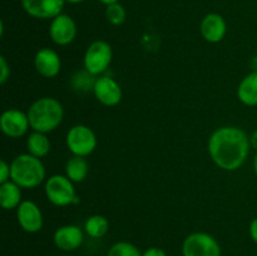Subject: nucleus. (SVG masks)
Masks as SVG:
<instances>
[{
	"instance_id": "nucleus-13",
	"label": "nucleus",
	"mask_w": 257,
	"mask_h": 256,
	"mask_svg": "<svg viewBox=\"0 0 257 256\" xmlns=\"http://www.w3.org/2000/svg\"><path fill=\"white\" fill-rule=\"evenodd\" d=\"M200 32L206 42L212 44L220 43L227 32L225 18L218 13H208L201 20Z\"/></svg>"
},
{
	"instance_id": "nucleus-1",
	"label": "nucleus",
	"mask_w": 257,
	"mask_h": 256,
	"mask_svg": "<svg viewBox=\"0 0 257 256\" xmlns=\"http://www.w3.org/2000/svg\"><path fill=\"white\" fill-rule=\"evenodd\" d=\"M250 136L240 127L225 125L213 131L207 150L212 162L223 171H236L250 153Z\"/></svg>"
},
{
	"instance_id": "nucleus-27",
	"label": "nucleus",
	"mask_w": 257,
	"mask_h": 256,
	"mask_svg": "<svg viewBox=\"0 0 257 256\" xmlns=\"http://www.w3.org/2000/svg\"><path fill=\"white\" fill-rule=\"evenodd\" d=\"M250 145L252 150H255L257 152V130L253 131L250 136Z\"/></svg>"
},
{
	"instance_id": "nucleus-6",
	"label": "nucleus",
	"mask_w": 257,
	"mask_h": 256,
	"mask_svg": "<svg viewBox=\"0 0 257 256\" xmlns=\"http://www.w3.org/2000/svg\"><path fill=\"white\" fill-rule=\"evenodd\" d=\"M65 143L73 156L87 157L94 152L98 141L92 128L84 124H75L68 131Z\"/></svg>"
},
{
	"instance_id": "nucleus-7",
	"label": "nucleus",
	"mask_w": 257,
	"mask_h": 256,
	"mask_svg": "<svg viewBox=\"0 0 257 256\" xmlns=\"http://www.w3.org/2000/svg\"><path fill=\"white\" fill-rule=\"evenodd\" d=\"M183 256H221V246L207 232H192L183 240Z\"/></svg>"
},
{
	"instance_id": "nucleus-28",
	"label": "nucleus",
	"mask_w": 257,
	"mask_h": 256,
	"mask_svg": "<svg viewBox=\"0 0 257 256\" xmlns=\"http://www.w3.org/2000/svg\"><path fill=\"white\" fill-rule=\"evenodd\" d=\"M98 2H100L102 4H104L107 7V5L114 4V3H119V0H98Z\"/></svg>"
},
{
	"instance_id": "nucleus-9",
	"label": "nucleus",
	"mask_w": 257,
	"mask_h": 256,
	"mask_svg": "<svg viewBox=\"0 0 257 256\" xmlns=\"http://www.w3.org/2000/svg\"><path fill=\"white\" fill-rule=\"evenodd\" d=\"M49 37L57 45H68L77 37V24L70 15L59 14L53 18L49 25Z\"/></svg>"
},
{
	"instance_id": "nucleus-14",
	"label": "nucleus",
	"mask_w": 257,
	"mask_h": 256,
	"mask_svg": "<svg viewBox=\"0 0 257 256\" xmlns=\"http://www.w3.org/2000/svg\"><path fill=\"white\" fill-rule=\"evenodd\" d=\"M54 245L62 251H74L84 241V232L77 225H64L57 228L53 235Z\"/></svg>"
},
{
	"instance_id": "nucleus-3",
	"label": "nucleus",
	"mask_w": 257,
	"mask_h": 256,
	"mask_svg": "<svg viewBox=\"0 0 257 256\" xmlns=\"http://www.w3.org/2000/svg\"><path fill=\"white\" fill-rule=\"evenodd\" d=\"M12 181L22 188H35L42 185L47 177V171L42 160L30 153L18 155L10 163Z\"/></svg>"
},
{
	"instance_id": "nucleus-29",
	"label": "nucleus",
	"mask_w": 257,
	"mask_h": 256,
	"mask_svg": "<svg viewBox=\"0 0 257 256\" xmlns=\"http://www.w3.org/2000/svg\"><path fill=\"white\" fill-rule=\"evenodd\" d=\"M253 172H255V175L257 177V152L255 155V158H253Z\"/></svg>"
},
{
	"instance_id": "nucleus-25",
	"label": "nucleus",
	"mask_w": 257,
	"mask_h": 256,
	"mask_svg": "<svg viewBox=\"0 0 257 256\" xmlns=\"http://www.w3.org/2000/svg\"><path fill=\"white\" fill-rule=\"evenodd\" d=\"M142 256H167V253L161 247H150L143 251Z\"/></svg>"
},
{
	"instance_id": "nucleus-5",
	"label": "nucleus",
	"mask_w": 257,
	"mask_h": 256,
	"mask_svg": "<svg viewBox=\"0 0 257 256\" xmlns=\"http://www.w3.org/2000/svg\"><path fill=\"white\" fill-rule=\"evenodd\" d=\"M113 59V50L109 43L94 40L88 45L83 58L85 72L92 75H100L109 68Z\"/></svg>"
},
{
	"instance_id": "nucleus-17",
	"label": "nucleus",
	"mask_w": 257,
	"mask_h": 256,
	"mask_svg": "<svg viewBox=\"0 0 257 256\" xmlns=\"http://www.w3.org/2000/svg\"><path fill=\"white\" fill-rule=\"evenodd\" d=\"M22 202V187L19 185L12 180L0 183V205L4 210H17Z\"/></svg>"
},
{
	"instance_id": "nucleus-19",
	"label": "nucleus",
	"mask_w": 257,
	"mask_h": 256,
	"mask_svg": "<svg viewBox=\"0 0 257 256\" xmlns=\"http://www.w3.org/2000/svg\"><path fill=\"white\" fill-rule=\"evenodd\" d=\"M28 153L38 158H43L50 152V140L47 133L33 131L27 138Z\"/></svg>"
},
{
	"instance_id": "nucleus-31",
	"label": "nucleus",
	"mask_w": 257,
	"mask_h": 256,
	"mask_svg": "<svg viewBox=\"0 0 257 256\" xmlns=\"http://www.w3.org/2000/svg\"><path fill=\"white\" fill-rule=\"evenodd\" d=\"M63 256H70V255H63Z\"/></svg>"
},
{
	"instance_id": "nucleus-24",
	"label": "nucleus",
	"mask_w": 257,
	"mask_h": 256,
	"mask_svg": "<svg viewBox=\"0 0 257 256\" xmlns=\"http://www.w3.org/2000/svg\"><path fill=\"white\" fill-rule=\"evenodd\" d=\"M12 180V170H10V163L5 160L0 161V183H4L7 181Z\"/></svg>"
},
{
	"instance_id": "nucleus-23",
	"label": "nucleus",
	"mask_w": 257,
	"mask_h": 256,
	"mask_svg": "<svg viewBox=\"0 0 257 256\" xmlns=\"http://www.w3.org/2000/svg\"><path fill=\"white\" fill-rule=\"evenodd\" d=\"M10 77V65L8 63L7 58L4 55L0 57V83L2 84H5L8 79Z\"/></svg>"
},
{
	"instance_id": "nucleus-11",
	"label": "nucleus",
	"mask_w": 257,
	"mask_h": 256,
	"mask_svg": "<svg viewBox=\"0 0 257 256\" xmlns=\"http://www.w3.org/2000/svg\"><path fill=\"white\" fill-rule=\"evenodd\" d=\"M20 3L29 17L40 20H52L62 14L65 0H20Z\"/></svg>"
},
{
	"instance_id": "nucleus-30",
	"label": "nucleus",
	"mask_w": 257,
	"mask_h": 256,
	"mask_svg": "<svg viewBox=\"0 0 257 256\" xmlns=\"http://www.w3.org/2000/svg\"><path fill=\"white\" fill-rule=\"evenodd\" d=\"M84 0H65V3H70V4H79V3H83Z\"/></svg>"
},
{
	"instance_id": "nucleus-20",
	"label": "nucleus",
	"mask_w": 257,
	"mask_h": 256,
	"mask_svg": "<svg viewBox=\"0 0 257 256\" xmlns=\"http://www.w3.org/2000/svg\"><path fill=\"white\" fill-rule=\"evenodd\" d=\"M109 230V221L102 215H92L85 220L84 231L92 238H102Z\"/></svg>"
},
{
	"instance_id": "nucleus-8",
	"label": "nucleus",
	"mask_w": 257,
	"mask_h": 256,
	"mask_svg": "<svg viewBox=\"0 0 257 256\" xmlns=\"http://www.w3.org/2000/svg\"><path fill=\"white\" fill-rule=\"evenodd\" d=\"M93 94L100 104L105 107H115L123 97V90L119 83L108 75H100L93 82Z\"/></svg>"
},
{
	"instance_id": "nucleus-10",
	"label": "nucleus",
	"mask_w": 257,
	"mask_h": 256,
	"mask_svg": "<svg viewBox=\"0 0 257 256\" xmlns=\"http://www.w3.org/2000/svg\"><path fill=\"white\" fill-rule=\"evenodd\" d=\"M0 128L7 137L20 138L27 135L28 130L30 128L29 118L27 113L22 112L20 109L10 108L3 112L0 117Z\"/></svg>"
},
{
	"instance_id": "nucleus-16",
	"label": "nucleus",
	"mask_w": 257,
	"mask_h": 256,
	"mask_svg": "<svg viewBox=\"0 0 257 256\" xmlns=\"http://www.w3.org/2000/svg\"><path fill=\"white\" fill-rule=\"evenodd\" d=\"M237 98L243 105L257 107V70L242 78L237 87Z\"/></svg>"
},
{
	"instance_id": "nucleus-4",
	"label": "nucleus",
	"mask_w": 257,
	"mask_h": 256,
	"mask_svg": "<svg viewBox=\"0 0 257 256\" xmlns=\"http://www.w3.org/2000/svg\"><path fill=\"white\" fill-rule=\"evenodd\" d=\"M44 192L48 201L58 207H65L79 202V197L75 192L74 182L64 175H53L47 178Z\"/></svg>"
},
{
	"instance_id": "nucleus-2",
	"label": "nucleus",
	"mask_w": 257,
	"mask_h": 256,
	"mask_svg": "<svg viewBox=\"0 0 257 256\" xmlns=\"http://www.w3.org/2000/svg\"><path fill=\"white\" fill-rule=\"evenodd\" d=\"M27 114L33 131L49 133L62 124L64 119V108L55 98L42 97L30 104Z\"/></svg>"
},
{
	"instance_id": "nucleus-12",
	"label": "nucleus",
	"mask_w": 257,
	"mask_h": 256,
	"mask_svg": "<svg viewBox=\"0 0 257 256\" xmlns=\"http://www.w3.org/2000/svg\"><path fill=\"white\" fill-rule=\"evenodd\" d=\"M17 220L20 227L28 233H37L43 228L44 218L39 206L29 200H24L17 208Z\"/></svg>"
},
{
	"instance_id": "nucleus-15",
	"label": "nucleus",
	"mask_w": 257,
	"mask_h": 256,
	"mask_svg": "<svg viewBox=\"0 0 257 256\" xmlns=\"http://www.w3.org/2000/svg\"><path fill=\"white\" fill-rule=\"evenodd\" d=\"M34 67L38 74L44 78L57 77L62 69L59 54L50 48H42L34 57Z\"/></svg>"
},
{
	"instance_id": "nucleus-21",
	"label": "nucleus",
	"mask_w": 257,
	"mask_h": 256,
	"mask_svg": "<svg viewBox=\"0 0 257 256\" xmlns=\"http://www.w3.org/2000/svg\"><path fill=\"white\" fill-rule=\"evenodd\" d=\"M107 256H142L140 248L128 241H118L108 250Z\"/></svg>"
},
{
	"instance_id": "nucleus-22",
	"label": "nucleus",
	"mask_w": 257,
	"mask_h": 256,
	"mask_svg": "<svg viewBox=\"0 0 257 256\" xmlns=\"http://www.w3.org/2000/svg\"><path fill=\"white\" fill-rule=\"evenodd\" d=\"M105 18L112 25H122L127 19V12L120 3H114L105 7Z\"/></svg>"
},
{
	"instance_id": "nucleus-26",
	"label": "nucleus",
	"mask_w": 257,
	"mask_h": 256,
	"mask_svg": "<svg viewBox=\"0 0 257 256\" xmlns=\"http://www.w3.org/2000/svg\"><path fill=\"white\" fill-rule=\"evenodd\" d=\"M248 232H250L251 238H252L253 242L257 245V217L253 218L250 223V227H248Z\"/></svg>"
},
{
	"instance_id": "nucleus-18",
	"label": "nucleus",
	"mask_w": 257,
	"mask_h": 256,
	"mask_svg": "<svg viewBox=\"0 0 257 256\" xmlns=\"http://www.w3.org/2000/svg\"><path fill=\"white\" fill-rule=\"evenodd\" d=\"M88 172H89V163L85 160V157L73 156L65 163V176L72 182L78 183L84 181L87 178Z\"/></svg>"
}]
</instances>
